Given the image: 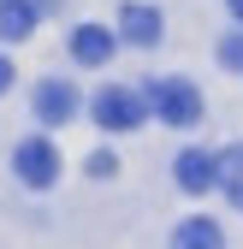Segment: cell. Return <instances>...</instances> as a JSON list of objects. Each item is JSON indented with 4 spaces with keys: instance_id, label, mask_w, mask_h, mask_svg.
Instances as JSON below:
<instances>
[{
    "instance_id": "cell-5",
    "label": "cell",
    "mask_w": 243,
    "mask_h": 249,
    "mask_svg": "<svg viewBox=\"0 0 243 249\" xmlns=\"http://www.w3.org/2000/svg\"><path fill=\"white\" fill-rule=\"evenodd\" d=\"M36 113H42V124H66V119L77 113V89H71L66 77H48V83L36 89Z\"/></svg>"
},
{
    "instance_id": "cell-3",
    "label": "cell",
    "mask_w": 243,
    "mask_h": 249,
    "mask_svg": "<svg viewBox=\"0 0 243 249\" xmlns=\"http://www.w3.org/2000/svg\"><path fill=\"white\" fill-rule=\"evenodd\" d=\"M148 113V101L137 95V89H101L95 95V124L101 131H137Z\"/></svg>"
},
{
    "instance_id": "cell-8",
    "label": "cell",
    "mask_w": 243,
    "mask_h": 249,
    "mask_svg": "<svg viewBox=\"0 0 243 249\" xmlns=\"http://www.w3.org/2000/svg\"><path fill=\"white\" fill-rule=\"evenodd\" d=\"M30 30H36V0H0V36L24 42Z\"/></svg>"
},
{
    "instance_id": "cell-11",
    "label": "cell",
    "mask_w": 243,
    "mask_h": 249,
    "mask_svg": "<svg viewBox=\"0 0 243 249\" xmlns=\"http://www.w3.org/2000/svg\"><path fill=\"white\" fill-rule=\"evenodd\" d=\"M220 59H226V66H243V30H237V36H226V42H220Z\"/></svg>"
},
{
    "instance_id": "cell-1",
    "label": "cell",
    "mask_w": 243,
    "mask_h": 249,
    "mask_svg": "<svg viewBox=\"0 0 243 249\" xmlns=\"http://www.w3.org/2000/svg\"><path fill=\"white\" fill-rule=\"evenodd\" d=\"M148 107L160 113V124H178V131H190V124L202 119V95L184 77H155L148 83Z\"/></svg>"
},
{
    "instance_id": "cell-4",
    "label": "cell",
    "mask_w": 243,
    "mask_h": 249,
    "mask_svg": "<svg viewBox=\"0 0 243 249\" xmlns=\"http://www.w3.org/2000/svg\"><path fill=\"white\" fill-rule=\"evenodd\" d=\"M172 172H178V190L202 196V190H214V184H220V154H208V148H184Z\"/></svg>"
},
{
    "instance_id": "cell-2",
    "label": "cell",
    "mask_w": 243,
    "mask_h": 249,
    "mask_svg": "<svg viewBox=\"0 0 243 249\" xmlns=\"http://www.w3.org/2000/svg\"><path fill=\"white\" fill-rule=\"evenodd\" d=\"M12 172L30 184V190H48V184L59 178V154H53V142H48V137H24L18 154H12Z\"/></svg>"
},
{
    "instance_id": "cell-7",
    "label": "cell",
    "mask_w": 243,
    "mask_h": 249,
    "mask_svg": "<svg viewBox=\"0 0 243 249\" xmlns=\"http://www.w3.org/2000/svg\"><path fill=\"white\" fill-rule=\"evenodd\" d=\"M119 30H125L137 48H155L160 42V12L155 6H125V12H119Z\"/></svg>"
},
{
    "instance_id": "cell-12",
    "label": "cell",
    "mask_w": 243,
    "mask_h": 249,
    "mask_svg": "<svg viewBox=\"0 0 243 249\" xmlns=\"http://www.w3.org/2000/svg\"><path fill=\"white\" fill-rule=\"evenodd\" d=\"M89 172H95V178H113L119 160H113V154H89Z\"/></svg>"
},
{
    "instance_id": "cell-14",
    "label": "cell",
    "mask_w": 243,
    "mask_h": 249,
    "mask_svg": "<svg viewBox=\"0 0 243 249\" xmlns=\"http://www.w3.org/2000/svg\"><path fill=\"white\" fill-rule=\"evenodd\" d=\"M231 18H237V24H243V0H231Z\"/></svg>"
},
{
    "instance_id": "cell-13",
    "label": "cell",
    "mask_w": 243,
    "mask_h": 249,
    "mask_svg": "<svg viewBox=\"0 0 243 249\" xmlns=\"http://www.w3.org/2000/svg\"><path fill=\"white\" fill-rule=\"evenodd\" d=\"M6 83H12V66H6V59H0V89H6Z\"/></svg>"
},
{
    "instance_id": "cell-6",
    "label": "cell",
    "mask_w": 243,
    "mask_h": 249,
    "mask_svg": "<svg viewBox=\"0 0 243 249\" xmlns=\"http://www.w3.org/2000/svg\"><path fill=\"white\" fill-rule=\"evenodd\" d=\"M71 53L83 59V66H101V59L113 53V30H101V24H77V30H71Z\"/></svg>"
},
{
    "instance_id": "cell-9",
    "label": "cell",
    "mask_w": 243,
    "mask_h": 249,
    "mask_svg": "<svg viewBox=\"0 0 243 249\" xmlns=\"http://www.w3.org/2000/svg\"><path fill=\"white\" fill-rule=\"evenodd\" d=\"M172 249H220V220H184L172 231Z\"/></svg>"
},
{
    "instance_id": "cell-10",
    "label": "cell",
    "mask_w": 243,
    "mask_h": 249,
    "mask_svg": "<svg viewBox=\"0 0 243 249\" xmlns=\"http://www.w3.org/2000/svg\"><path fill=\"white\" fill-rule=\"evenodd\" d=\"M220 184H226V196H231V202L243 208V142L220 154Z\"/></svg>"
}]
</instances>
